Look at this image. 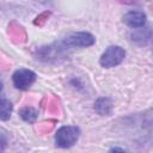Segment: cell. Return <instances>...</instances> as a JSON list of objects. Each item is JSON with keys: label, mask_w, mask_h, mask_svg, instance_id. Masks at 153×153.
Masks as SVG:
<instances>
[{"label": "cell", "mask_w": 153, "mask_h": 153, "mask_svg": "<svg viewBox=\"0 0 153 153\" xmlns=\"http://www.w3.org/2000/svg\"><path fill=\"white\" fill-rule=\"evenodd\" d=\"M124 124L128 128H134L136 134L133 135L134 139H140L141 141H153V110L143 114L127 117Z\"/></svg>", "instance_id": "obj_1"}, {"label": "cell", "mask_w": 153, "mask_h": 153, "mask_svg": "<svg viewBox=\"0 0 153 153\" xmlns=\"http://www.w3.org/2000/svg\"><path fill=\"white\" fill-rule=\"evenodd\" d=\"M80 136V129L76 126H62L55 134V143L60 148H69L76 143Z\"/></svg>", "instance_id": "obj_2"}, {"label": "cell", "mask_w": 153, "mask_h": 153, "mask_svg": "<svg viewBox=\"0 0 153 153\" xmlns=\"http://www.w3.org/2000/svg\"><path fill=\"white\" fill-rule=\"evenodd\" d=\"M96 42V38L92 33L86 32V31H80V32H73L67 35L61 44L65 49L69 48H87L93 45Z\"/></svg>", "instance_id": "obj_3"}, {"label": "cell", "mask_w": 153, "mask_h": 153, "mask_svg": "<svg viewBox=\"0 0 153 153\" xmlns=\"http://www.w3.org/2000/svg\"><path fill=\"white\" fill-rule=\"evenodd\" d=\"M126 57V50L120 45H110L105 49L99 59V63L104 68H112L123 62Z\"/></svg>", "instance_id": "obj_4"}, {"label": "cell", "mask_w": 153, "mask_h": 153, "mask_svg": "<svg viewBox=\"0 0 153 153\" xmlns=\"http://www.w3.org/2000/svg\"><path fill=\"white\" fill-rule=\"evenodd\" d=\"M36 81V73L27 68H19L12 75V82L18 90H27Z\"/></svg>", "instance_id": "obj_5"}, {"label": "cell", "mask_w": 153, "mask_h": 153, "mask_svg": "<svg viewBox=\"0 0 153 153\" xmlns=\"http://www.w3.org/2000/svg\"><path fill=\"white\" fill-rule=\"evenodd\" d=\"M123 23L133 29H139L142 27L146 23V13H143L142 11H129L123 16Z\"/></svg>", "instance_id": "obj_6"}, {"label": "cell", "mask_w": 153, "mask_h": 153, "mask_svg": "<svg viewBox=\"0 0 153 153\" xmlns=\"http://www.w3.org/2000/svg\"><path fill=\"white\" fill-rule=\"evenodd\" d=\"M114 103L109 97H99L94 102V111L100 116H108L111 114Z\"/></svg>", "instance_id": "obj_7"}, {"label": "cell", "mask_w": 153, "mask_h": 153, "mask_svg": "<svg viewBox=\"0 0 153 153\" xmlns=\"http://www.w3.org/2000/svg\"><path fill=\"white\" fill-rule=\"evenodd\" d=\"M130 38L136 44H140V45L147 44L152 38V31L148 27H143V26L139 29H134V31L130 35Z\"/></svg>", "instance_id": "obj_8"}, {"label": "cell", "mask_w": 153, "mask_h": 153, "mask_svg": "<svg viewBox=\"0 0 153 153\" xmlns=\"http://www.w3.org/2000/svg\"><path fill=\"white\" fill-rule=\"evenodd\" d=\"M12 114V103L5 98V96H1V103H0V118L1 121H6L11 117Z\"/></svg>", "instance_id": "obj_9"}, {"label": "cell", "mask_w": 153, "mask_h": 153, "mask_svg": "<svg viewBox=\"0 0 153 153\" xmlns=\"http://www.w3.org/2000/svg\"><path fill=\"white\" fill-rule=\"evenodd\" d=\"M19 115H20V117H22L25 122L33 123V122L36 121V118H37L38 112H37L36 109H33V108H31V106H25V108H23V109L19 111Z\"/></svg>", "instance_id": "obj_10"}, {"label": "cell", "mask_w": 153, "mask_h": 153, "mask_svg": "<svg viewBox=\"0 0 153 153\" xmlns=\"http://www.w3.org/2000/svg\"><path fill=\"white\" fill-rule=\"evenodd\" d=\"M109 153H128V152L124 151V149L121 148V147H112V148L109 151Z\"/></svg>", "instance_id": "obj_11"}, {"label": "cell", "mask_w": 153, "mask_h": 153, "mask_svg": "<svg viewBox=\"0 0 153 153\" xmlns=\"http://www.w3.org/2000/svg\"><path fill=\"white\" fill-rule=\"evenodd\" d=\"M5 146H6V137H5L4 130H1V152H4Z\"/></svg>", "instance_id": "obj_12"}]
</instances>
